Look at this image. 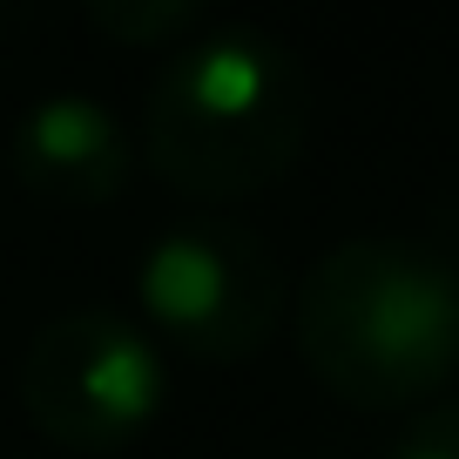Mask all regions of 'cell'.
Instances as JSON below:
<instances>
[{"mask_svg":"<svg viewBox=\"0 0 459 459\" xmlns=\"http://www.w3.org/2000/svg\"><path fill=\"white\" fill-rule=\"evenodd\" d=\"M143 331L196 365H244L277 338L290 311V277L257 230L230 216H183L156 230L135 264Z\"/></svg>","mask_w":459,"mask_h":459,"instance_id":"cell-3","label":"cell"},{"mask_svg":"<svg viewBox=\"0 0 459 459\" xmlns=\"http://www.w3.org/2000/svg\"><path fill=\"white\" fill-rule=\"evenodd\" d=\"M298 359L338 405L419 412L459 378V264L419 237H344L298 290Z\"/></svg>","mask_w":459,"mask_h":459,"instance_id":"cell-1","label":"cell"},{"mask_svg":"<svg viewBox=\"0 0 459 459\" xmlns=\"http://www.w3.org/2000/svg\"><path fill=\"white\" fill-rule=\"evenodd\" d=\"M82 7L115 48H162V41H183L210 0H82Z\"/></svg>","mask_w":459,"mask_h":459,"instance_id":"cell-6","label":"cell"},{"mask_svg":"<svg viewBox=\"0 0 459 459\" xmlns=\"http://www.w3.org/2000/svg\"><path fill=\"white\" fill-rule=\"evenodd\" d=\"M311 143V74L264 28H210L156 68L143 162L189 203L277 189Z\"/></svg>","mask_w":459,"mask_h":459,"instance_id":"cell-2","label":"cell"},{"mask_svg":"<svg viewBox=\"0 0 459 459\" xmlns=\"http://www.w3.org/2000/svg\"><path fill=\"white\" fill-rule=\"evenodd\" d=\"M392 459H459V399H432L412 412L405 439L392 446Z\"/></svg>","mask_w":459,"mask_h":459,"instance_id":"cell-7","label":"cell"},{"mask_svg":"<svg viewBox=\"0 0 459 459\" xmlns=\"http://www.w3.org/2000/svg\"><path fill=\"white\" fill-rule=\"evenodd\" d=\"M7 169L55 210H101L135 176V135L95 95H41L7 135Z\"/></svg>","mask_w":459,"mask_h":459,"instance_id":"cell-5","label":"cell"},{"mask_svg":"<svg viewBox=\"0 0 459 459\" xmlns=\"http://www.w3.org/2000/svg\"><path fill=\"white\" fill-rule=\"evenodd\" d=\"M162 351L122 311H61L21 351V405L68 453H122L162 412Z\"/></svg>","mask_w":459,"mask_h":459,"instance_id":"cell-4","label":"cell"}]
</instances>
